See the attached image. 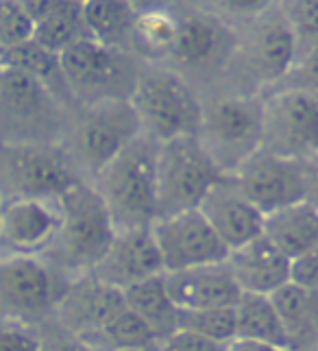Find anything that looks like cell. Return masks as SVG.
<instances>
[{
    "label": "cell",
    "mask_w": 318,
    "mask_h": 351,
    "mask_svg": "<svg viewBox=\"0 0 318 351\" xmlns=\"http://www.w3.org/2000/svg\"><path fill=\"white\" fill-rule=\"evenodd\" d=\"M59 227V199H18L0 208V256H42Z\"/></svg>",
    "instance_id": "ac0fdd59"
},
{
    "label": "cell",
    "mask_w": 318,
    "mask_h": 351,
    "mask_svg": "<svg viewBox=\"0 0 318 351\" xmlns=\"http://www.w3.org/2000/svg\"><path fill=\"white\" fill-rule=\"evenodd\" d=\"M260 149L303 162L318 151V103L297 88H273L262 96Z\"/></svg>",
    "instance_id": "5bb4252c"
},
{
    "label": "cell",
    "mask_w": 318,
    "mask_h": 351,
    "mask_svg": "<svg viewBox=\"0 0 318 351\" xmlns=\"http://www.w3.org/2000/svg\"><path fill=\"white\" fill-rule=\"evenodd\" d=\"M297 57L318 48V0H279Z\"/></svg>",
    "instance_id": "4dcf8cb0"
},
{
    "label": "cell",
    "mask_w": 318,
    "mask_h": 351,
    "mask_svg": "<svg viewBox=\"0 0 318 351\" xmlns=\"http://www.w3.org/2000/svg\"><path fill=\"white\" fill-rule=\"evenodd\" d=\"M162 273L164 264L151 227L116 229L103 258L92 269L96 280L118 290H127L133 284Z\"/></svg>",
    "instance_id": "e0dca14e"
},
{
    "label": "cell",
    "mask_w": 318,
    "mask_h": 351,
    "mask_svg": "<svg viewBox=\"0 0 318 351\" xmlns=\"http://www.w3.org/2000/svg\"><path fill=\"white\" fill-rule=\"evenodd\" d=\"M116 234L103 199L90 181H77L59 197V227L42 260L66 280L88 275Z\"/></svg>",
    "instance_id": "3957f363"
},
{
    "label": "cell",
    "mask_w": 318,
    "mask_h": 351,
    "mask_svg": "<svg viewBox=\"0 0 318 351\" xmlns=\"http://www.w3.org/2000/svg\"><path fill=\"white\" fill-rule=\"evenodd\" d=\"M225 262L242 293L273 295L290 282V258L264 234L231 249Z\"/></svg>",
    "instance_id": "44dd1931"
},
{
    "label": "cell",
    "mask_w": 318,
    "mask_h": 351,
    "mask_svg": "<svg viewBox=\"0 0 318 351\" xmlns=\"http://www.w3.org/2000/svg\"><path fill=\"white\" fill-rule=\"evenodd\" d=\"M199 210L229 251L264 232V214L242 195L229 175H223L210 188Z\"/></svg>",
    "instance_id": "d6986e66"
},
{
    "label": "cell",
    "mask_w": 318,
    "mask_h": 351,
    "mask_svg": "<svg viewBox=\"0 0 318 351\" xmlns=\"http://www.w3.org/2000/svg\"><path fill=\"white\" fill-rule=\"evenodd\" d=\"M197 138L225 175L260 149L262 96L229 90L201 92Z\"/></svg>",
    "instance_id": "52a82bcc"
},
{
    "label": "cell",
    "mask_w": 318,
    "mask_h": 351,
    "mask_svg": "<svg viewBox=\"0 0 318 351\" xmlns=\"http://www.w3.org/2000/svg\"><path fill=\"white\" fill-rule=\"evenodd\" d=\"M129 103L140 129L155 142L197 136L201 92L179 72L162 64H142Z\"/></svg>",
    "instance_id": "8992f818"
},
{
    "label": "cell",
    "mask_w": 318,
    "mask_h": 351,
    "mask_svg": "<svg viewBox=\"0 0 318 351\" xmlns=\"http://www.w3.org/2000/svg\"><path fill=\"white\" fill-rule=\"evenodd\" d=\"M68 284L40 256H0V321L40 328L55 317Z\"/></svg>",
    "instance_id": "4fadbf2b"
},
{
    "label": "cell",
    "mask_w": 318,
    "mask_h": 351,
    "mask_svg": "<svg viewBox=\"0 0 318 351\" xmlns=\"http://www.w3.org/2000/svg\"><path fill=\"white\" fill-rule=\"evenodd\" d=\"M179 7V5H177ZM177 7L138 11L136 24L131 31L129 51L142 64H166L177 40L179 14Z\"/></svg>",
    "instance_id": "cb8c5ba5"
},
{
    "label": "cell",
    "mask_w": 318,
    "mask_h": 351,
    "mask_svg": "<svg viewBox=\"0 0 318 351\" xmlns=\"http://www.w3.org/2000/svg\"><path fill=\"white\" fill-rule=\"evenodd\" d=\"M79 179L61 144L0 142V201H57Z\"/></svg>",
    "instance_id": "8fae6325"
},
{
    "label": "cell",
    "mask_w": 318,
    "mask_h": 351,
    "mask_svg": "<svg viewBox=\"0 0 318 351\" xmlns=\"http://www.w3.org/2000/svg\"><path fill=\"white\" fill-rule=\"evenodd\" d=\"M3 70H5V66H3V62H0V79H3Z\"/></svg>",
    "instance_id": "ee69618b"
},
{
    "label": "cell",
    "mask_w": 318,
    "mask_h": 351,
    "mask_svg": "<svg viewBox=\"0 0 318 351\" xmlns=\"http://www.w3.org/2000/svg\"><path fill=\"white\" fill-rule=\"evenodd\" d=\"M38 351H92L79 336L66 330L55 317L38 328Z\"/></svg>",
    "instance_id": "e575fe53"
},
{
    "label": "cell",
    "mask_w": 318,
    "mask_h": 351,
    "mask_svg": "<svg viewBox=\"0 0 318 351\" xmlns=\"http://www.w3.org/2000/svg\"><path fill=\"white\" fill-rule=\"evenodd\" d=\"M227 347L229 345L225 343H216L192 332L177 330L175 334L166 336L164 341H159L155 351H227Z\"/></svg>",
    "instance_id": "8d00e7d4"
},
{
    "label": "cell",
    "mask_w": 318,
    "mask_h": 351,
    "mask_svg": "<svg viewBox=\"0 0 318 351\" xmlns=\"http://www.w3.org/2000/svg\"><path fill=\"white\" fill-rule=\"evenodd\" d=\"M72 110L38 79L16 68L0 79V142L59 144Z\"/></svg>",
    "instance_id": "ba28073f"
},
{
    "label": "cell",
    "mask_w": 318,
    "mask_h": 351,
    "mask_svg": "<svg viewBox=\"0 0 318 351\" xmlns=\"http://www.w3.org/2000/svg\"><path fill=\"white\" fill-rule=\"evenodd\" d=\"M0 62H3V66H7V68L22 70V72H27V75H31L33 79H38L42 86L51 90L61 103L68 105L70 110H75V101H72V96H70L57 53H51L48 48L40 46L31 38L29 42L5 51L0 55Z\"/></svg>",
    "instance_id": "83f0119b"
},
{
    "label": "cell",
    "mask_w": 318,
    "mask_h": 351,
    "mask_svg": "<svg viewBox=\"0 0 318 351\" xmlns=\"http://www.w3.org/2000/svg\"><path fill=\"white\" fill-rule=\"evenodd\" d=\"M118 351H151V349H118Z\"/></svg>",
    "instance_id": "7bdbcfd3"
},
{
    "label": "cell",
    "mask_w": 318,
    "mask_h": 351,
    "mask_svg": "<svg viewBox=\"0 0 318 351\" xmlns=\"http://www.w3.org/2000/svg\"><path fill=\"white\" fill-rule=\"evenodd\" d=\"M177 330L192 332L216 343L229 345L236 338V312L231 308H203L179 310Z\"/></svg>",
    "instance_id": "f546056e"
},
{
    "label": "cell",
    "mask_w": 318,
    "mask_h": 351,
    "mask_svg": "<svg viewBox=\"0 0 318 351\" xmlns=\"http://www.w3.org/2000/svg\"><path fill=\"white\" fill-rule=\"evenodd\" d=\"M122 295H125L131 312L151 330L157 343L177 332L179 308L164 284V273L129 286L127 290H122Z\"/></svg>",
    "instance_id": "603a6c76"
},
{
    "label": "cell",
    "mask_w": 318,
    "mask_h": 351,
    "mask_svg": "<svg viewBox=\"0 0 318 351\" xmlns=\"http://www.w3.org/2000/svg\"><path fill=\"white\" fill-rule=\"evenodd\" d=\"M79 3H85V0H79Z\"/></svg>",
    "instance_id": "bcb514c9"
},
{
    "label": "cell",
    "mask_w": 318,
    "mask_h": 351,
    "mask_svg": "<svg viewBox=\"0 0 318 351\" xmlns=\"http://www.w3.org/2000/svg\"><path fill=\"white\" fill-rule=\"evenodd\" d=\"M303 175V201L318 208V151L301 162Z\"/></svg>",
    "instance_id": "f35d334b"
},
{
    "label": "cell",
    "mask_w": 318,
    "mask_h": 351,
    "mask_svg": "<svg viewBox=\"0 0 318 351\" xmlns=\"http://www.w3.org/2000/svg\"><path fill=\"white\" fill-rule=\"evenodd\" d=\"M227 351H288V349L268 347V345H255V343H244V341H231Z\"/></svg>",
    "instance_id": "60d3db41"
},
{
    "label": "cell",
    "mask_w": 318,
    "mask_h": 351,
    "mask_svg": "<svg viewBox=\"0 0 318 351\" xmlns=\"http://www.w3.org/2000/svg\"><path fill=\"white\" fill-rule=\"evenodd\" d=\"M223 175L197 136L157 142V219L199 208Z\"/></svg>",
    "instance_id": "7c38bea8"
},
{
    "label": "cell",
    "mask_w": 318,
    "mask_h": 351,
    "mask_svg": "<svg viewBox=\"0 0 318 351\" xmlns=\"http://www.w3.org/2000/svg\"><path fill=\"white\" fill-rule=\"evenodd\" d=\"M273 245L292 260L318 247V208L297 201L264 216V232Z\"/></svg>",
    "instance_id": "7402d4cb"
},
{
    "label": "cell",
    "mask_w": 318,
    "mask_h": 351,
    "mask_svg": "<svg viewBox=\"0 0 318 351\" xmlns=\"http://www.w3.org/2000/svg\"><path fill=\"white\" fill-rule=\"evenodd\" d=\"M33 38V20L20 0H0V51H9Z\"/></svg>",
    "instance_id": "d6a6232c"
},
{
    "label": "cell",
    "mask_w": 318,
    "mask_h": 351,
    "mask_svg": "<svg viewBox=\"0 0 318 351\" xmlns=\"http://www.w3.org/2000/svg\"><path fill=\"white\" fill-rule=\"evenodd\" d=\"M164 273L225 262L229 249L199 208L159 216L151 225Z\"/></svg>",
    "instance_id": "9a60e30c"
},
{
    "label": "cell",
    "mask_w": 318,
    "mask_h": 351,
    "mask_svg": "<svg viewBox=\"0 0 318 351\" xmlns=\"http://www.w3.org/2000/svg\"><path fill=\"white\" fill-rule=\"evenodd\" d=\"M229 27H240L279 5V0H183Z\"/></svg>",
    "instance_id": "1f68e13d"
},
{
    "label": "cell",
    "mask_w": 318,
    "mask_h": 351,
    "mask_svg": "<svg viewBox=\"0 0 318 351\" xmlns=\"http://www.w3.org/2000/svg\"><path fill=\"white\" fill-rule=\"evenodd\" d=\"M227 175L264 216L303 201V175L297 160L258 149Z\"/></svg>",
    "instance_id": "2e32d148"
},
{
    "label": "cell",
    "mask_w": 318,
    "mask_h": 351,
    "mask_svg": "<svg viewBox=\"0 0 318 351\" xmlns=\"http://www.w3.org/2000/svg\"><path fill=\"white\" fill-rule=\"evenodd\" d=\"M290 282L318 293V247L290 260Z\"/></svg>",
    "instance_id": "74e56055"
},
{
    "label": "cell",
    "mask_w": 318,
    "mask_h": 351,
    "mask_svg": "<svg viewBox=\"0 0 318 351\" xmlns=\"http://www.w3.org/2000/svg\"><path fill=\"white\" fill-rule=\"evenodd\" d=\"M59 64L75 107L129 101L142 66L133 53L103 46L90 38H83L59 53Z\"/></svg>",
    "instance_id": "9c48e42d"
},
{
    "label": "cell",
    "mask_w": 318,
    "mask_h": 351,
    "mask_svg": "<svg viewBox=\"0 0 318 351\" xmlns=\"http://www.w3.org/2000/svg\"><path fill=\"white\" fill-rule=\"evenodd\" d=\"M127 3L136 11H151V9H166V7H177L183 0H127Z\"/></svg>",
    "instance_id": "ab89813d"
},
{
    "label": "cell",
    "mask_w": 318,
    "mask_h": 351,
    "mask_svg": "<svg viewBox=\"0 0 318 351\" xmlns=\"http://www.w3.org/2000/svg\"><path fill=\"white\" fill-rule=\"evenodd\" d=\"M81 7L85 31H88L90 40L103 46L129 51L131 31L133 24H136L138 11L127 0H85Z\"/></svg>",
    "instance_id": "d4e9b609"
},
{
    "label": "cell",
    "mask_w": 318,
    "mask_h": 351,
    "mask_svg": "<svg viewBox=\"0 0 318 351\" xmlns=\"http://www.w3.org/2000/svg\"><path fill=\"white\" fill-rule=\"evenodd\" d=\"M279 86L297 88L305 94H310L318 103V48L312 53H305V55L297 57L295 64H292V68L288 70V75L281 79Z\"/></svg>",
    "instance_id": "836d02e7"
},
{
    "label": "cell",
    "mask_w": 318,
    "mask_h": 351,
    "mask_svg": "<svg viewBox=\"0 0 318 351\" xmlns=\"http://www.w3.org/2000/svg\"><path fill=\"white\" fill-rule=\"evenodd\" d=\"M164 284L179 310L231 308L242 295L227 262L168 271L164 273Z\"/></svg>",
    "instance_id": "ffe728a7"
},
{
    "label": "cell",
    "mask_w": 318,
    "mask_h": 351,
    "mask_svg": "<svg viewBox=\"0 0 318 351\" xmlns=\"http://www.w3.org/2000/svg\"><path fill=\"white\" fill-rule=\"evenodd\" d=\"M310 314H312V325L318 338V293H310Z\"/></svg>",
    "instance_id": "b9f144b4"
},
{
    "label": "cell",
    "mask_w": 318,
    "mask_h": 351,
    "mask_svg": "<svg viewBox=\"0 0 318 351\" xmlns=\"http://www.w3.org/2000/svg\"><path fill=\"white\" fill-rule=\"evenodd\" d=\"M90 184L116 229L151 227L157 219V142L140 133Z\"/></svg>",
    "instance_id": "277c9868"
},
{
    "label": "cell",
    "mask_w": 318,
    "mask_h": 351,
    "mask_svg": "<svg viewBox=\"0 0 318 351\" xmlns=\"http://www.w3.org/2000/svg\"><path fill=\"white\" fill-rule=\"evenodd\" d=\"M38 328L0 321V351H38Z\"/></svg>",
    "instance_id": "d590c367"
},
{
    "label": "cell",
    "mask_w": 318,
    "mask_h": 351,
    "mask_svg": "<svg viewBox=\"0 0 318 351\" xmlns=\"http://www.w3.org/2000/svg\"><path fill=\"white\" fill-rule=\"evenodd\" d=\"M140 133V120L131 103L109 101L75 107L59 144L79 179L92 181Z\"/></svg>",
    "instance_id": "5b68a950"
},
{
    "label": "cell",
    "mask_w": 318,
    "mask_h": 351,
    "mask_svg": "<svg viewBox=\"0 0 318 351\" xmlns=\"http://www.w3.org/2000/svg\"><path fill=\"white\" fill-rule=\"evenodd\" d=\"M0 208H3V201H0Z\"/></svg>",
    "instance_id": "f6af8a7d"
},
{
    "label": "cell",
    "mask_w": 318,
    "mask_h": 351,
    "mask_svg": "<svg viewBox=\"0 0 318 351\" xmlns=\"http://www.w3.org/2000/svg\"><path fill=\"white\" fill-rule=\"evenodd\" d=\"M88 38L79 0H61L33 22V40L51 53H64L68 46Z\"/></svg>",
    "instance_id": "f1b7e54d"
},
{
    "label": "cell",
    "mask_w": 318,
    "mask_h": 351,
    "mask_svg": "<svg viewBox=\"0 0 318 351\" xmlns=\"http://www.w3.org/2000/svg\"><path fill=\"white\" fill-rule=\"evenodd\" d=\"M316 351H318V349H316Z\"/></svg>",
    "instance_id": "7dc6e473"
},
{
    "label": "cell",
    "mask_w": 318,
    "mask_h": 351,
    "mask_svg": "<svg viewBox=\"0 0 318 351\" xmlns=\"http://www.w3.org/2000/svg\"><path fill=\"white\" fill-rule=\"evenodd\" d=\"M273 306L279 314L281 328L286 334L288 351H316L318 338L310 314V290L297 284H284L271 295Z\"/></svg>",
    "instance_id": "4316f807"
},
{
    "label": "cell",
    "mask_w": 318,
    "mask_h": 351,
    "mask_svg": "<svg viewBox=\"0 0 318 351\" xmlns=\"http://www.w3.org/2000/svg\"><path fill=\"white\" fill-rule=\"evenodd\" d=\"M177 14V40L164 66L179 72L199 92H207L218 86L227 66L234 48V27L188 3H181Z\"/></svg>",
    "instance_id": "30bf717a"
},
{
    "label": "cell",
    "mask_w": 318,
    "mask_h": 351,
    "mask_svg": "<svg viewBox=\"0 0 318 351\" xmlns=\"http://www.w3.org/2000/svg\"><path fill=\"white\" fill-rule=\"evenodd\" d=\"M295 59V42L277 5L234 29V48L216 88L264 96L279 86Z\"/></svg>",
    "instance_id": "7a4b0ae2"
},
{
    "label": "cell",
    "mask_w": 318,
    "mask_h": 351,
    "mask_svg": "<svg viewBox=\"0 0 318 351\" xmlns=\"http://www.w3.org/2000/svg\"><path fill=\"white\" fill-rule=\"evenodd\" d=\"M55 319L92 351L157 349V338L131 312L122 290L103 284L92 273L70 280Z\"/></svg>",
    "instance_id": "6da1fadb"
},
{
    "label": "cell",
    "mask_w": 318,
    "mask_h": 351,
    "mask_svg": "<svg viewBox=\"0 0 318 351\" xmlns=\"http://www.w3.org/2000/svg\"><path fill=\"white\" fill-rule=\"evenodd\" d=\"M236 312V338L234 341L268 345L286 349V334L281 328L279 314L271 301V295H253L242 293Z\"/></svg>",
    "instance_id": "484cf974"
}]
</instances>
